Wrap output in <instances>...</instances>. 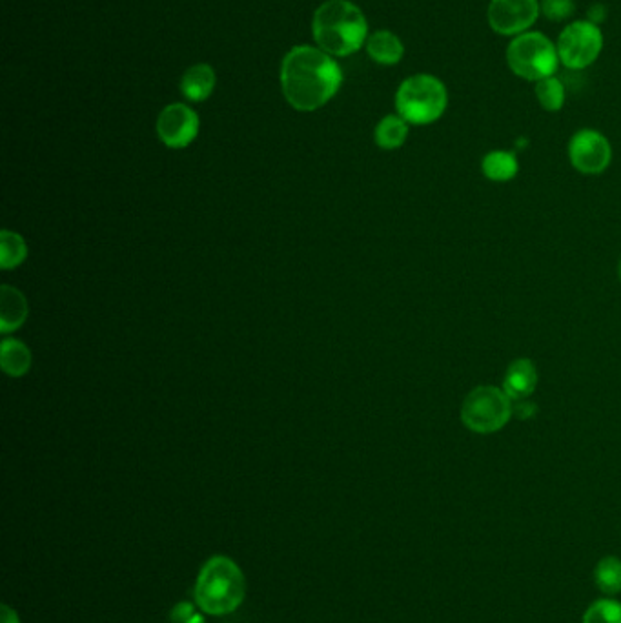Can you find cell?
<instances>
[{"label": "cell", "instance_id": "cell-1", "mask_svg": "<svg viewBox=\"0 0 621 623\" xmlns=\"http://www.w3.org/2000/svg\"><path fill=\"white\" fill-rule=\"evenodd\" d=\"M343 72L332 55L314 46H296L281 66L285 99L299 112L323 108L341 88Z\"/></svg>", "mask_w": 621, "mask_h": 623}, {"label": "cell", "instance_id": "cell-2", "mask_svg": "<svg viewBox=\"0 0 621 623\" xmlns=\"http://www.w3.org/2000/svg\"><path fill=\"white\" fill-rule=\"evenodd\" d=\"M312 33L317 46L332 57L359 52L368 37L365 13L350 0H326L314 13Z\"/></svg>", "mask_w": 621, "mask_h": 623}, {"label": "cell", "instance_id": "cell-3", "mask_svg": "<svg viewBox=\"0 0 621 623\" xmlns=\"http://www.w3.org/2000/svg\"><path fill=\"white\" fill-rule=\"evenodd\" d=\"M194 596L204 614H232L245 602V572L228 556H212L199 571Z\"/></svg>", "mask_w": 621, "mask_h": 623}, {"label": "cell", "instance_id": "cell-4", "mask_svg": "<svg viewBox=\"0 0 621 623\" xmlns=\"http://www.w3.org/2000/svg\"><path fill=\"white\" fill-rule=\"evenodd\" d=\"M447 108V86L436 75L416 73L399 84L396 92V112L408 124H434L445 115Z\"/></svg>", "mask_w": 621, "mask_h": 623}, {"label": "cell", "instance_id": "cell-5", "mask_svg": "<svg viewBox=\"0 0 621 623\" xmlns=\"http://www.w3.org/2000/svg\"><path fill=\"white\" fill-rule=\"evenodd\" d=\"M510 72L523 81H543L552 75H558L561 62L556 42L541 31H525L510 39L505 52Z\"/></svg>", "mask_w": 621, "mask_h": 623}, {"label": "cell", "instance_id": "cell-6", "mask_svg": "<svg viewBox=\"0 0 621 623\" xmlns=\"http://www.w3.org/2000/svg\"><path fill=\"white\" fill-rule=\"evenodd\" d=\"M514 414V401L501 387L479 385L463 399L459 418L474 434H494L507 427Z\"/></svg>", "mask_w": 621, "mask_h": 623}, {"label": "cell", "instance_id": "cell-7", "mask_svg": "<svg viewBox=\"0 0 621 623\" xmlns=\"http://www.w3.org/2000/svg\"><path fill=\"white\" fill-rule=\"evenodd\" d=\"M556 46L561 66L571 72H581L600 59L605 37L601 26H596L587 19H580L569 22L561 30Z\"/></svg>", "mask_w": 621, "mask_h": 623}, {"label": "cell", "instance_id": "cell-8", "mask_svg": "<svg viewBox=\"0 0 621 623\" xmlns=\"http://www.w3.org/2000/svg\"><path fill=\"white\" fill-rule=\"evenodd\" d=\"M540 17V0H490L487 8L490 30L510 39L532 30Z\"/></svg>", "mask_w": 621, "mask_h": 623}, {"label": "cell", "instance_id": "cell-9", "mask_svg": "<svg viewBox=\"0 0 621 623\" xmlns=\"http://www.w3.org/2000/svg\"><path fill=\"white\" fill-rule=\"evenodd\" d=\"M567 154L576 172L600 175L611 166V141L598 130L581 128L572 135Z\"/></svg>", "mask_w": 621, "mask_h": 623}, {"label": "cell", "instance_id": "cell-10", "mask_svg": "<svg viewBox=\"0 0 621 623\" xmlns=\"http://www.w3.org/2000/svg\"><path fill=\"white\" fill-rule=\"evenodd\" d=\"M199 133V117L188 104L166 106L157 119V135L168 148H186Z\"/></svg>", "mask_w": 621, "mask_h": 623}, {"label": "cell", "instance_id": "cell-11", "mask_svg": "<svg viewBox=\"0 0 621 623\" xmlns=\"http://www.w3.org/2000/svg\"><path fill=\"white\" fill-rule=\"evenodd\" d=\"M538 379V368L530 359H514L503 376L501 389L512 401H521L532 396L538 387Z\"/></svg>", "mask_w": 621, "mask_h": 623}, {"label": "cell", "instance_id": "cell-12", "mask_svg": "<svg viewBox=\"0 0 621 623\" xmlns=\"http://www.w3.org/2000/svg\"><path fill=\"white\" fill-rule=\"evenodd\" d=\"M365 46L368 57L381 66H394L405 57V44L394 31H374Z\"/></svg>", "mask_w": 621, "mask_h": 623}, {"label": "cell", "instance_id": "cell-13", "mask_svg": "<svg viewBox=\"0 0 621 623\" xmlns=\"http://www.w3.org/2000/svg\"><path fill=\"white\" fill-rule=\"evenodd\" d=\"M217 75L210 64H195L184 72L181 92L188 101L203 103L215 90Z\"/></svg>", "mask_w": 621, "mask_h": 623}, {"label": "cell", "instance_id": "cell-14", "mask_svg": "<svg viewBox=\"0 0 621 623\" xmlns=\"http://www.w3.org/2000/svg\"><path fill=\"white\" fill-rule=\"evenodd\" d=\"M28 317V301L17 288L2 286L0 290V330L10 334L22 327Z\"/></svg>", "mask_w": 621, "mask_h": 623}, {"label": "cell", "instance_id": "cell-15", "mask_svg": "<svg viewBox=\"0 0 621 623\" xmlns=\"http://www.w3.org/2000/svg\"><path fill=\"white\" fill-rule=\"evenodd\" d=\"M481 172L492 183H509L520 172V163L514 152L492 150L483 157Z\"/></svg>", "mask_w": 621, "mask_h": 623}, {"label": "cell", "instance_id": "cell-16", "mask_svg": "<svg viewBox=\"0 0 621 623\" xmlns=\"http://www.w3.org/2000/svg\"><path fill=\"white\" fill-rule=\"evenodd\" d=\"M408 126L410 124L396 115H387L377 123L374 130V141L383 150H398L403 144L407 143Z\"/></svg>", "mask_w": 621, "mask_h": 623}, {"label": "cell", "instance_id": "cell-17", "mask_svg": "<svg viewBox=\"0 0 621 623\" xmlns=\"http://www.w3.org/2000/svg\"><path fill=\"white\" fill-rule=\"evenodd\" d=\"M2 368L11 378L24 376L31 367L30 348L26 347L17 339H4L2 341Z\"/></svg>", "mask_w": 621, "mask_h": 623}, {"label": "cell", "instance_id": "cell-18", "mask_svg": "<svg viewBox=\"0 0 621 623\" xmlns=\"http://www.w3.org/2000/svg\"><path fill=\"white\" fill-rule=\"evenodd\" d=\"M534 93H536V99L545 112H560L561 108L565 106V101H567V88L558 75H552L543 81L536 82Z\"/></svg>", "mask_w": 621, "mask_h": 623}, {"label": "cell", "instance_id": "cell-19", "mask_svg": "<svg viewBox=\"0 0 621 623\" xmlns=\"http://www.w3.org/2000/svg\"><path fill=\"white\" fill-rule=\"evenodd\" d=\"M594 582L601 593L616 596L621 593V560L616 556H607L600 560L594 569Z\"/></svg>", "mask_w": 621, "mask_h": 623}, {"label": "cell", "instance_id": "cell-20", "mask_svg": "<svg viewBox=\"0 0 621 623\" xmlns=\"http://www.w3.org/2000/svg\"><path fill=\"white\" fill-rule=\"evenodd\" d=\"M28 256V248L21 235L4 230L0 235V265L4 270H10L21 265Z\"/></svg>", "mask_w": 621, "mask_h": 623}, {"label": "cell", "instance_id": "cell-21", "mask_svg": "<svg viewBox=\"0 0 621 623\" xmlns=\"http://www.w3.org/2000/svg\"><path fill=\"white\" fill-rule=\"evenodd\" d=\"M583 623H621V603L614 598H601L587 609Z\"/></svg>", "mask_w": 621, "mask_h": 623}, {"label": "cell", "instance_id": "cell-22", "mask_svg": "<svg viewBox=\"0 0 621 623\" xmlns=\"http://www.w3.org/2000/svg\"><path fill=\"white\" fill-rule=\"evenodd\" d=\"M541 17L550 22H565L576 11L574 0H540Z\"/></svg>", "mask_w": 621, "mask_h": 623}, {"label": "cell", "instance_id": "cell-23", "mask_svg": "<svg viewBox=\"0 0 621 623\" xmlns=\"http://www.w3.org/2000/svg\"><path fill=\"white\" fill-rule=\"evenodd\" d=\"M195 613V605L190 602H181L175 605L170 613V622L172 623H184L192 614Z\"/></svg>", "mask_w": 621, "mask_h": 623}, {"label": "cell", "instance_id": "cell-24", "mask_svg": "<svg viewBox=\"0 0 621 623\" xmlns=\"http://www.w3.org/2000/svg\"><path fill=\"white\" fill-rule=\"evenodd\" d=\"M587 21H591L596 26H601L603 22L607 21V8L603 4H592L591 8L587 10Z\"/></svg>", "mask_w": 621, "mask_h": 623}, {"label": "cell", "instance_id": "cell-25", "mask_svg": "<svg viewBox=\"0 0 621 623\" xmlns=\"http://www.w3.org/2000/svg\"><path fill=\"white\" fill-rule=\"evenodd\" d=\"M2 623H21L19 614L10 605H2Z\"/></svg>", "mask_w": 621, "mask_h": 623}, {"label": "cell", "instance_id": "cell-26", "mask_svg": "<svg viewBox=\"0 0 621 623\" xmlns=\"http://www.w3.org/2000/svg\"><path fill=\"white\" fill-rule=\"evenodd\" d=\"M184 623H206V622H204L203 614L199 613V611H195V613L192 614V616H190V618H188V620H186V622Z\"/></svg>", "mask_w": 621, "mask_h": 623}, {"label": "cell", "instance_id": "cell-27", "mask_svg": "<svg viewBox=\"0 0 621 623\" xmlns=\"http://www.w3.org/2000/svg\"><path fill=\"white\" fill-rule=\"evenodd\" d=\"M618 274H620V279H621V261H620V265H618Z\"/></svg>", "mask_w": 621, "mask_h": 623}]
</instances>
